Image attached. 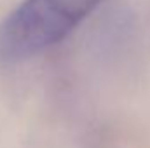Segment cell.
<instances>
[{
	"instance_id": "obj_1",
	"label": "cell",
	"mask_w": 150,
	"mask_h": 148,
	"mask_svg": "<svg viewBox=\"0 0 150 148\" xmlns=\"http://www.w3.org/2000/svg\"><path fill=\"white\" fill-rule=\"evenodd\" d=\"M101 0H23L0 23V63L16 65L54 47Z\"/></svg>"
}]
</instances>
